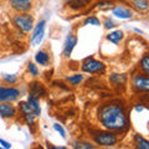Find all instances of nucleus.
I'll return each instance as SVG.
<instances>
[{"mask_svg": "<svg viewBox=\"0 0 149 149\" xmlns=\"http://www.w3.org/2000/svg\"><path fill=\"white\" fill-rule=\"evenodd\" d=\"M52 128H54L62 138H66V130H65V128H63L60 123H54V124H52Z\"/></svg>", "mask_w": 149, "mask_h": 149, "instance_id": "nucleus-29", "label": "nucleus"}, {"mask_svg": "<svg viewBox=\"0 0 149 149\" xmlns=\"http://www.w3.org/2000/svg\"><path fill=\"white\" fill-rule=\"evenodd\" d=\"M133 91L136 93H149V76H146L142 72L134 73L130 80Z\"/></svg>", "mask_w": 149, "mask_h": 149, "instance_id": "nucleus-4", "label": "nucleus"}, {"mask_svg": "<svg viewBox=\"0 0 149 149\" xmlns=\"http://www.w3.org/2000/svg\"><path fill=\"white\" fill-rule=\"evenodd\" d=\"M134 31H136L137 34H141V35H143V31H142V30H139V29H134Z\"/></svg>", "mask_w": 149, "mask_h": 149, "instance_id": "nucleus-33", "label": "nucleus"}, {"mask_svg": "<svg viewBox=\"0 0 149 149\" xmlns=\"http://www.w3.org/2000/svg\"><path fill=\"white\" fill-rule=\"evenodd\" d=\"M8 4L15 14L30 13L34 8V0H8Z\"/></svg>", "mask_w": 149, "mask_h": 149, "instance_id": "nucleus-9", "label": "nucleus"}, {"mask_svg": "<svg viewBox=\"0 0 149 149\" xmlns=\"http://www.w3.org/2000/svg\"><path fill=\"white\" fill-rule=\"evenodd\" d=\"M97 122L104 130L124 132L129 127L125 104L122 101L112 100L103 102L97 109Z\"/></svg>", "mask_w": 149, "mask_h": 149, "instance_id": "nucleus-1", "label": "nucleus"}, {"mask_svg": "<svg viewBox=\"0 0 149 149\" xmlns=\"http://www.w3.org/2000/svg\"><path fill=\"white\" fill-rule=\"evenodd\" d=\"M17 107L11 102L0 103V118L3 119H14L17 116Z\"/></svg>", "mask_w": 149, "mask_h": 149, "instance_id": "nucleus-11", "label": "nucleus"}, {"mask_svg": "<svg viewBox=\"0 0 149 149\" xmlns=\"http://www.w3.org/2000/svg\"><path fill=\"white\" fill-rule=\"evenodd\" d=\"M114 4L109 1V0H101V1L97 4V8L101 9V10H106V9H112Z\"/></svg>", "mask_w": 149, "mask_h": 149, "instance_id": "nucleus-27", "label": "nucleus"}, {"mask_svg": "<svg viewBox=\"0 0 149 149\" xmlns=\"http://www.w3.org/2000/svg\"><path fill=\"white\" fill-rule=\"evenodd\" d=\"M26 68H27V72H29L32 77L36 78V77L40 76V70H39V67H37V65L35 62L29 61L27 65H26Z\"/></svg>", "mask_w": 149, "mask_h": 149, "instance_id": "nucleus-25", "label": "nucleus"}, {"mask_svg": "<svg viewBox=\"0 0 149 149\" xmlns=\"http://www.w3.org/2000/svg\"><path fill=\"white\" fill-rule=\"evenodd\" d=\"M73 149H95V144L86 141H74L72 143Z\"/></svg>", "mask_w": 149, "mask_h": 149, "instance_id": "nucleus-24", "label": "nucleus"}, {"mask_svg": "<svg viewBox=\"0 0 149 149\" xmlns=\"http://www.w3.org/2000/svg\"><path fill=\"white\" fill-rule=\"evenodd\" d=\"M17 112L21 114L22 119L25 120V123L31 127V125L35 124V119H36V116L34 114V112H32L31 107L29 106L26 101H20L17 103Z\"/></svg>", "mask_w": 149, "mask_h": 149, "instance_id": "nucleus-8", "label": "nucleus"}, {"mask_svg": "<svg viewBox=\"0 0 149 149\" xmlns=\"http://www.w3.org/2000/svg\"><path fill=\"white\" fill-rule=\"evenodd\" d=\"M130 4V9H134L138 13H148L149 11V0H128Z\"/></svg>", "mask_w": 149, "mask_h": 149, "instance_id": "nucleus-14", "label": "nucleus"}, {"mask_svg": "<svg viewBox=\"0 0 149 149\" xmlns=\"http://www.w3.org/2000/svg\"><path fill=\"white\" fill-rule=\"evenodd\" d=\"M0 149H5V148H3V147H0Z\"/></svg>", "mask_w": 149, "mask_h": 149, "instance_id": "nucleus-34", "label": "nucleus"}, {"mask_svg": "<svg viewBox=\"0 0 149 149\" xmlns=\"http://www.w3.org/2000/svg\"><path fill=\"white\" fill-rule=\"evenodd\" d=\"M109 82L113 86H124L127 83V76L124 73H112L109 76Z\"/></svg>", "mask_w": 149, "mask_h": 149, "instance_id": "nucleus-18", "label": "nucleus"}, {"mask_svg": "<svg viewBox=\"0 0 149 149\" xmlns=\"http://www.w3.org/2000/svg\"><path fill=\"white\" fill-rule=\"evenodd\" d=\"M83 80H85V74H82V73H73L71 76L66 77V82L70 86H73V87L81 85L83 82Z\"/></svg>", "mask_w": 149, "mask_h": 149, "instance_id": "nucleus-20", "label": "nucleus"}, {"mask_svg": "<svg viewBox=\"0 0 149 149\" xmlns=\"http://www.w3.org/2000/svg\"><path fill=\"white\" fill-rule=\"evenodd\" d=\"M138 68L141 70V72L146 76H149V52L144 54L142 56V58L139 60V65Z\"/></svg>", "mask_w": 149, "mask_h": 149, "instance_id": "nucleus-19", "label": "nucleus"}, {"mask_svg": "<svg viewBox=\"0 0 149 149\" xmlns=\"http://www.w3.org/2000/svg\"><path fill=\"white\" fill-rule=\"evenodd\" d=\"M148 101H149V93H148Z\"/></svg>", "mask_w": 149, "mask_h": 149, "instance_id": "nucleus-35", "label": "nucleus"}, {"mask_svg": "<svg viewBox=\"0 0 149 149\" xmlns=\"http://www.w3.org/2000/svg\"><path fill=\"white\" fill-rule=\"evenodd\" d=\"M144 108H146V107H144L143 104H141V103H139V104H137L136 107H134V109H136L137 112H142Z\"/></svg>", "mask_w": 149, "mask_h": 149, "instance_id": "nucleus-32", "label": "nucleus"}, {"mask_svg": "<svg viewBox=\"0 0 149 149\" xmlns=\"http://www.w3.org/2000/svg\"><path fill=\"white\" fill-rule=\"evenodd\" d=\"M83 25H92V26H101L102 22L97 16H87L85 20H83Z\"/></svg>", "mask_w": 149, "mask_h": 149, "instance_id": "nucleus-26", "label": "nucleus"}, {"mask_svg": "<svg viewBox=\"0 0 149 149\" xmlns=\"http://www.w3.org/2000/svg\"><path fill=\"white\" fill-rule=\"evenodd\" d=\"M1 81L9 86H14L19 81V77L14 73H3L1 74Z\"/></svg>", "mask_w": 149, "mask_h": 149, "instance_id": "nucleus-22", "label": "nucleus"}, {"mask_svg": "<svg viewBox=\"0 0 149 149\" xmlns=\"http://www.w3.org/2000/svg\"><path fill=\"white\" fill-rule=\"evenodd\" d=\"M95 143L98 144L101 147H113L117 144L118 137L114 132H109V130H103V132H98L93 136Z\"/></svg>", "mask_w": 149, "mask_h": 149, "instance_id": "nucleus-6", "label": "nucleus"}, {"mask_svg": "<svg viewBox=\"0 0 149 149\" xmlns=\"http://www.w3.org/2000/svg\"><path fill=\"white\" fill-rule=\"evenodd\" d=\"M47 147H49V149H67L66 147H62V146L61 147H60V146H52L51 143L50 144L47 143Z\"/></svg>", "mask_w": 149, "mask_h": 149, "instance_id": "nucleus-31", "label": "nucleus"}, {"mask_svg": "<svg viewBox=\"0 0 149 149\" xmlns=\"http://www.w3.org/2000/svg\"><path fill=\"white\" fill-rule=\"evenodd\" d=\"M81 71L90 74H102L106 71L104 62L96 60L93 57H87L85 61L81 63Z\"/></svg>", "mask_w": 149, "mask_h": 149, "instance_id": "nucleus-3", "label": "nucleus"}, {"mask_svg": "<svg viewBox=\"0 0 149 149\" xmlns=\"http://www.w3.org/2000/svg\"><path fill=\"white\" fill-rule=\"evenodd\" d=\"M106 39L107 41H109V42L114 44V45H118L123 41L124 39V32L119 29H116V30H111L108 34L106 35Z\"/></svg>", "mask_w": 149, "mask_h": 149, "instance_id": "nucleus-15", "label": "nucleus"}, {"mask_svg": "<svg viewBox=\"0 0 149 149\" xmlns=\"http://www.w3.org/2000/svg\"><path fill=\"white\" fill-rule=\"evenodd\" d=\"M21 96V91L15 86H3L0 85V103L11 102L14 103Z\"/></svg>", "mask_w": 149, "mask_h": 149, "instance_id": "nucleus-5", "label": "nucleus"}, {"mask_svg": "<svg viewBox=\"0 0 149 149\" xmlns=\"http://www.w3.org/2000/svg\"><path fill=\"white\" fill-rule=\"evenodd\" d=\"M45 27H46V20H40L37 24H35L34 29L31 31V36H30V45L31 46H39L44 40L45 36Z\"/></svg>", "mask_w": 149, "mask_h": 149, "instance_id": "nucleus-7", "label": "nucleus"}, {"mask_svg": "<svg viewBox=\"0 0 149 149\" xmlns=\"http://www.w3.org/2000/svg\"><path fill=\"white\" fill-rule=\"evenodd\" d=\"M103 26H104V29H107V30H113L114 27L117 26V24L113 21V19L112 17H106L104 21H103Z\"/></svg>", "mask_w": 149, "mask_h": 149, "instance_id": "nucleus-28", "label": "nucleus"}, {"mask_svg": "<svg viewBox=\"0 0 149 149\" xmlns=\"http://www.w3.org/2000/svg\"><path fill=\"white\" fill-rule=\"evenodd\" d=\"M91 0H67V5L70 8L74 9V10H78V9L87 6V4Z\"/></svg>", "mask_w": 149, "mask_h": 149, "instance_id": "nucleus-23", "label": "nucleus"}, {"mask_svg": "<svg viewBox=\"0 0 149 149\" xmlns=\"http://www.w3.org/2000/svg\"><path fill=\"white\" fill-rule=\"evenodd\" d=\"M26 102L29 103V106L31 107L32 112H34V114L36 117H40L41 116V107H40V98H37L35 96H31L29 95L27 96V100Z\"/></svg>", "mask_w": 149, "mask_h": 149, "instance_id": "nucleus-17", "label": "nucleus"}, {"mask_svg": "<svg viewBox=\"0 0 149 149\" xmlns=\"http://www.w3.org/2000/svg\"><path fill=\"white\" fill-rule=\"evenodd\" d=\"M134 142H136V149H149V141L142 134H134Z\"/></svg>", "mask_w": 149, "mask_h": 149, "instance_id": "nucleus-21", "label": "nucleus"}, {"mask_svg": "<svg viewBox=\"0 0 149 149\" xmlns=\"http://www.w3.org/2000/svg\"><path fill=\"white\" fill-rule=\"evenodd\" d=\"M35 63L40 66H49L50 65V54L46 50H39L35 54Z\"/></svg>", "mask_w": 149, "mask_h": 149, "instance_id": "nucleus-16", "label": "nucleus"}, {"mask_svg": "<svg viewBox=\"0 0 149 149\" xmlns=\"http://www.w3.org/2000/svg\"><path fill=\"white\" fill-rule=\"evenodd\" d=\"M77 41H78L77 36L74 34H72V32H70V34L67 35L66 40H65V44H63V51H62V54L66 58H68L70 56H71L74 46L77 45Z\"/></svg>", "mask_w": 149, "mask_h": 149, "instance_id": "nucleus-12", "label": "nucleus"}, {"mask_svg": "<svg viewBox=\"0 0 149 149\" xmlns=\"http://www.w3.org/2000/svg\"><path fill=\"white\" fill-rule=\"evenodd\" d=\"M0 147H3V148H5V149H10L11 148V144L6 142L5 139H1L0 138Z\"/></svg>", "mask_w": 149, "mask_h": 149, "instance_id": "nucleus-30", "label": "nucleus"}, {"mask_svg": "<svg viewBox=\"0 0 149 149\" xmlns=\"http://www.w3.org/2000/svg\"><path fill=\"white\" fill-rule=\"evenodd\" d=\"M29 95L35 96L37 98H41L46 95V88L44 86V83H41L40 81H32L29 83Z\"/></svg>", "mask_w": 149, "mask_h": 149, "instance_id": "nucleus-13", "label": "nucleus"}, {"mask_svg": "<svg viewBox=\"0 0 149 149\" xmlns=\"http://www.w3.org/2000/svg\"><path fill=\"white\" fill-rule=\"evenodd\" d=\"M111 13L114 17L119 19V20H129L133 17V10L123 4H114L113 8L111 9Z\"/></svg>", "mask_w": 149, "mask_h": 149, "instance_id": "nucleus-10", "label": "nucleus"}, {"mask_svg": "<svg viewBox=\"0 0 149 149\" xmlns=\"http://www.w3.org/2000/svg\"><path fill=\"white\" fill-rule=\"evenodd\" d=\"M11 20H13V25L22 34H30L35 26V17L31 13L14 14Z\"/></svg>", "mask_w": 149, "mask_h": 149, "instance_id": "nucleus-2", "label": "nucleus"}]
</instances>
